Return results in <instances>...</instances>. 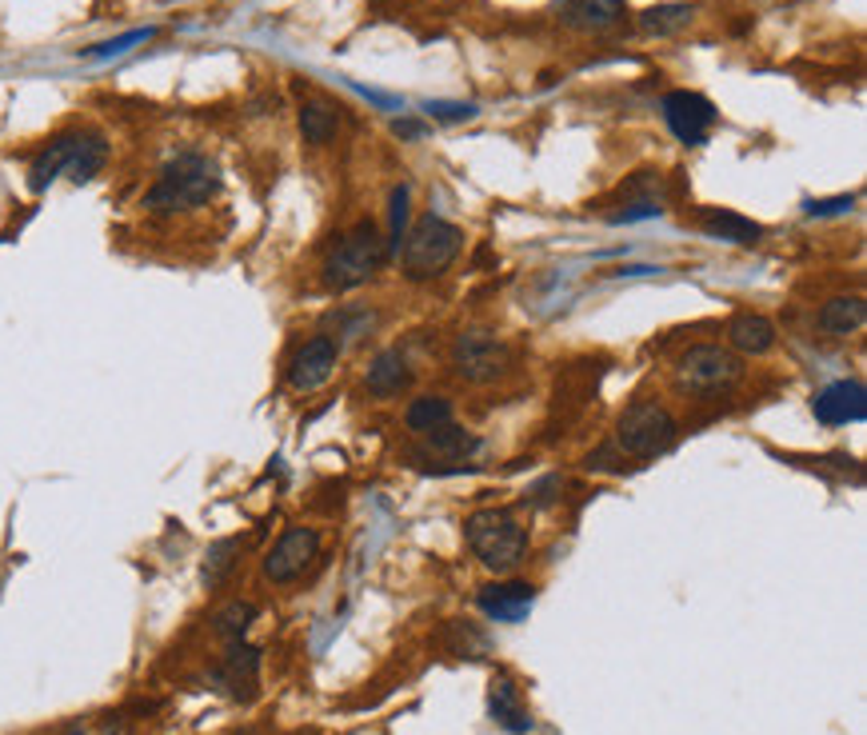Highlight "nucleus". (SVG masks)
Segmentation results:
<instances>
[{"mask_svg":"<svg viewBox=\"0 0 867 735\" xmlns=\"http://www.w3.org/2000/svg\"><path fill=\"white\" fill-rule=\"evenodd\" d=\"M700 229L703 236H712V241H724V244H759L764 229H759L756 220L740 216L732 209H703L700 212Z\"/></svg>","mask_w":867,"mask_h":735,"instance_id":"nucleus-20","label":"nucleus"},{"mask_svg":"<svg viewBox=\"0 0 867 735\" xmlns=\"http://www.w3.org/2000/svg\"><path fill=\"white\" fill-rule=\"evenodd\" d=\"M241 552H244V539H236V536L212 544L209 560H204V571H200V576H204V583H209V588H216V583L224 580L232 568H236V556H241Z\"/></svg>","mask_w":867,"mask_h":735,"instance_id":"nucleus-28","label":"nucleus"},{"mask_svg":"<svg viewBox=\"0 0 867 735\" xmlns=\"http://www.w3.org/2000/svg\"><path fill=\"white\" fill-rule=\"evenodd\" d=\"M552 492H564V480H560V476H548V480H540L536 488L527 492V504H532V508H548L552 500H556Z\"/></svg>","mask_w":867,"mask_h":735,"instance_id":"nucleus-33","label":"nucleus"},{"mask_svg":"<svg viewBox=\"0 0 867 735\" xmlns=\"http://www.w3.org/2000/svg\"><path fill=\"white\" fill-rule=\"evenodd\" d=\"M464 539L476 552V560L488 571H496V576L516 568L527 552V527L508 508H480V512H473L464 520Z\"/></svg>","mask_w":867,"mask_h":735,"instance_id":"nucleus-2","label":"nucleus"},{"mask_svg":"<svg viewBox=\"0 0 867 735\" xmlns=\"http://www.w3.org/2000/svg\"><path fill=\"white\" fill-rule=\"evenodd\" d=\"M104 160H109V141L100 132L92 129L73 132V153H68V168H65V176L73 185H88L104 168Z\"/></svg>","mask_w":867,"mask_h":735,"instance_id":"nucleus-19","label":"nucleus"},{"mask_svg":"<svg viewBox=\"0 0 867 735\" xmlns=\"http://www.w3.org/2000/svg\"><path fill=\"white\" fill-rule=\"evenodd\" d=\"M336 124H341V116H336V109L324 104V100L300 104V132H304L308 144H329L332 136H336Z\"/></svg>","mask_w":867,"mask_h":735,"instance_id":"nucleus-25","label":"nucleus"},{"mask_svg":"<svg viewBox=\"0 0 867 735\" xmlns=\"http://www.w3.org/2000/svg\"><path fill=\"white\" fill-rule=\"evenodd\" d=\"M460 229L448 224L444 216L429 212V216H420L412 229L404 232V244H400V264H404V276L408 280H436L452 268V260L460 256Z\"/></svg>","mask_w":867,"mask_h":735,"instance_id":"nucleus-4","label":"nucleus"},{"mask_svg":"<svg viewBox=\"0 0 867 735\" xmlns=\"http://www.w3.org/2000/svg\"><path fill=\"white\" fill-rule=\"evenodd\" d=\"M724 336L740 356H768L776 348V324L768 316H759V312H736L727 320Z\"/></svg>","mask_w":867,"mask_h":735,"instance_id":"nucleus-16","label":"nucleus"},{"mask_svg":"<svg viewBox=\"0 0 867 735\" xmlns=\"http://www.w3.org/2000/svg\"><path fill=\"white\" fill-rule=\"evenodd\" d=\"M404 424L412 432H432L440 428V424H452V404L444 400V396H420V400H412L404 412Z\"/></svg>","mask_w":867,"mask_h":735,"instance_id":"nucleus-26","label":"nucleus"},{"mask_svg":"<svg viewBox=\"0 0 867 735\" xmlns=\"http://www.w3.org/2000/svg\"><path fill=\"white\" fill-rule=\"evenodd\" d=\"M220 192V172L209 156L200 153H180L176 160H168L156 176V185L144 197V209L153 216H176V212L200 209Z\"/></svg>","mask_w":867,"mask_h":735,"instance_id":"nucleus-1","label":"nucleus"},{"mask_svg":"<svg viewBox=\"0 0 867 735\" xmlns=\"http://www.w3.org/2000/svg\"><path fill=\"white\" fill-rule=\"evenodd\" d=\"M364 388L380 400H392V396L408 392L412 388V368H408L404 352L400 348H385L368 364V376H364Z\"/></svg>","mask_w":867,"mask_h":735,"instance_id":"nucleus-17","label":"nucleus"},{"mask_svg":"<svg viewBox=\"0 0 867 735\" xmlns=\"http://www.w3.org/2000/svg\"><path fill=\"white\" fill-rule=\"evenodd\" d=\"M659 109H664V124H668V129L676 132V141H683V144L708 141V132H712L715 116H720L712 100L700 97V92H688V88L668 92Z\"/></svg>","mask_w":867,"mask_h":735,"instance_id":"nucleus-9","label":"nucleus"},{"mask_svg":"<svg viewBox=\"0 0 867 735\" xmlns=\"http://www.w3.org/2000/svg\"><path fill=\"white\" fill-rule=\"evenodd\" d=\"M392 129H396V136H420V132H424L416 121H396Z\"/></svg>","mask_w":867,"mask_h":735,"instance_id":"nucleus-34","label":"nucleus"},{"mask_svg":"<svg viewBox=\"0 0 867 735\" xmlns=\"http://www.w3.org/2000/svg\"><path fill=\"white\" fill-rule=\"evenodd\" d=\"M812 412L820 424H832V428L859 424L867 416V388L859 380H835L812 400Z\"/></svg>","mask_w":867,"mask_h":735,"instance_id":"nucleus-12","label":"nucleus"},{"mask_svg":"<svg viewBox=\"0 0 867 735\" xmlns=\"http://www.w3.org/2000/svg\"><path fill=\"white\" fill-rule=\"evenodd\" d=\"M316 556H320V532L316 527L297 524V527H288L285 536L273 544V552L264 556V576L273 583H292L312 568Z\"/></svg>","mask_w":867,"mask_h":735,"instance_id":"nucleus-8","label":"nucleus"},{"mask_svg":"<svg viewBox=\"0 0 867 735\" xmlns=\"http://www.w3.org/2000/svg\"><path fill=\"white\" fill-rule=\"evenodd\" d=\"M256 683H260V648H248L236 639L212 671V688L236 703H248L256 700Z\"/></svg>","mask_w":867,"mask_h":735,"instance_id":"nucleus-10","label":"nucleus"},{"mask_svg":"<svg viewBox=\"0 0 867 735\" xmlns=\"http://www.w3.org/2000/svg\"><path fill=\"white\" fill-rule=\"evenodd\" d=\"M744 380V364L732 348L696 344L676 360V388L688 396H724Z\"/></svg>","mask_w":867,"mask_h":735,"instance_id":"nucleus-6","label":"nucleus"},{"mask_svg":"<svg viewBox=\"0 0 867 735\" xmlns=\"http://www.w3.org/2000/svg\"><path fill=\"white\" fill-rule=\"evenodd\" d=\"M676 439H680V424L671 416L668 408L659 404V400H648V396H640L632 404L620 412L615 420V452L620 456H632V460H656L664 452L676 448Z\"/></svg>","mask_w":867,"mask_h":735,"instance_id":"nucleus-3","label":"nucleus"},{"mask_svg":"<svg viewBox=\"0 0 867 735\" xmlns=\"http://www.w3.org/2000/svg\"><path fill=\"white\" fill-rule=\"evenodd\" d=\"M856 204V197H835V200H808L803 204V212L808 216H835V212H847Z\"/></svg>","mask_w":867,"mask_h":735,"instance_id":"nucleus-32","label":"nucleus"},{"mask_svg":"<svg viewBox=\"0 0 867 735\" xmlns=\"http://www.w3.org/2000/svg\"><path fill=\"white\" fill-rule=\"evenodd\" d=\"M408 200H412V192H408V185H400V188L392 192V224H388V241H385L388 253H400V244H404V232H408Z\"/></svg>","mask_w":867,"mask_h":735,"instance_id":"nucleus-29","label":"nucleus"},{"mask_svg":"<svg viewBox=\"0 0 867 735\" xmlns=\"http://www.w3.org/2000/svg\"><path fill=\"white\" fill-rule=\"evenodd\" d=\"M424 112H432L436 121L460 124V121H473L476 104H444V100H429V104H424Z\"/></svg>","mask_w":867,"mask_h":735,"instance_id":"nucleus-31","label":"nucleus"},{"mask_svg":"<svg viewBox=\"0 0 867 735\" xmlns=\"http://www.w3.org/2000/svg\"><path fill=\"white\" fill-rule=\"evenodd\" d=\"M256 620V608L244 604V600H232L229 608H220L216 615H212V632L216 636H224L229 644H236V639H244V632L253 627Z\"/></svg>","mask_w":867,"mask_h":735,"instance_id":"nucleus-27","label":"nucleus"},{"mask_svg":"<svg viewBox=\"0 0 867 735\" xmlns=\"http://www.w3.org/2000/svg\"><path fill=\"white\" fill-rule=\"evenodd\" d=\"M336 356H341V344L332 336H312L297 348V356L288 360V385L297 392H316L332 380L336 372Z\"/></svg>","mask_w":867,"mask_h":735,"instance_id":"nucleus-11","label":"nucleus"},{"mask_svg":"<svg viewBox=\"0 0 867 735\" xmlns=\"http://www.w3.org/2000/svg\"><path fill=\"white\" fill-rule=\"evenodd\" d=\"M476 604H480V612L488 615V620H496V624H520V620H527L532 604H536V588L524 580L488 583V588H480Z\"/></svg>","mask_w":867,"mask_h":735,"instance_id":"nucleus-13","label":"nucleus"},{"mask_svg":"<svg viewBox=\"0 0 867 735\" xmlns=\"http://www.w3.org/2000/svg\"><path fill=\"white\" fill-rule=\"evenodd\" d=\"M488 715H492L508 735H527L536 727L524 695H520V688L512 683V676H504V671H496L492 676V688H488Z\"/></svg>","mask_w":867,"mask_h":735,"instance_id":"nucleus-14","label":"nucleus"},{"mask_svg":"<svg viewBox=\"0 0 867 735\" xmlns=\"http://www.w3.org/2000/svg\"><path fill=\"white\" fill-rule=\"evenodd\" d=\"M148 36H153V29H136V33H124V36H116V41H104V44H97V48H88L85 60H109V56H121V53H129L132 44H144Z\"/></svg>","mask_w":867,"mask_h":735,"instance_id":"nucleus-30","label":"nucleus"},{"mask_svg":"<svg viewBox=\"0 0 867 735\" xmlns=\"http://www.w3.org/2000/svg\"><path fill=\"white\" fill-rule=\"evenodd\" d=\"M424 448H429L432 456H444V460H464V456L480 452V439H476L473 432L456 428V424H440V428L424 432Z\"/></svg>","mask_w":867,"mask_h":735,"instance_id":"nucleus-24","label":"nucleus"},{"mask_svg":"<svg viewBox=\"0 0 867 735\" xmlns=\"http://www.w3.org/2000/svg\"><path fill=\"white\" fill-rule=\"evenodd\" d=\"M815 324H820V332H827V336H856V332L867 324L864 297H832L824 308H820Z\"/></svg>","mask_w":867,"mask_h":735,"instance_id":"nucleus-21","label":"nucleus"},{"mask_svg":"<svg viewBox=\"0 0 867 735\" xmlns=\"http://www.w3.org/2000/svg\"><path fill=\"white\" fill-rule=\"evenodd\" d=\"M452 368L468 385H492L512 368V348L496 332H460L452 344Z\"/></svg>","mask_w":867,"mask_h":735,"instance_id":"nucleus-7","label":"nucleus"},{"mask_svg":"<svg viewBox=\"0 0 867 735\" xmlns=\"http://www.w3.org/2000/svg\"><path fill=\"white\" fill-rule=\"evenodd\" d=\"M696 21V4H656L640 12V33L644 36H676Z\"/></svg>","mask_w":867,"mask_h":735,"instance_id":"nucleus-23","label":"nucleus"},{"mask_svg":"<svg viewBox=\"0 0 867 735\" xmlns=\"http://www.w3.org/2000/svg\"><path fill=\"white\" fill-rule=\"evenodd\" d=\"M385 256H388V248H385V241H380L376 224L360 220V224L332 248L329 260H324V288H329V292H352V288L368 285V280L380 272Z\"/></svg>","mask_w":867,"mask_h":735,"instance_id":"nucleus-5","label":"nucleus"},{"mask_svg":"<svg viewBox=\"0 0 867 735\" xmlns=\"http://www.w3.org/2000/svg\"><path fill=\"white\" fill-rule=\"evenodd\" d=\"M556 21L576 33H608L624 21V0H560Z\"/></svg>","mask_w":867,"mask_h":735,"instance_id":"nucleus-15","label":"nucleus"},{"mask_svg":"<svg viewBox=\"0 0 867 735\" xmlns=\"http://www.w3.org/2000/svg\"><path fill=\"white\" fill-rule=\"evenodd\" d=\"M596 376L588 364H571V368H564L560 376H556V392H552V412H560L564 420H571L576 412H580L588 400H592L596 392Z\"/></svg>","mask_w":867,"mask_h":735,"instance_id":"nucleus-18","label":"nucleus"},{"mask_svg":"<svg viewBox=\"0 0 867 735\" xmlns=\"http://www.w3.org/2000/svg\"><path fill=\"white\" fill-rule=\"evenodd\" d=\"M68 735H85V727H73V732H68Z\"/></svg>","mask_w":867,"mask_h":735,"instance_id":"nucleus-35","label":"nucleus"},{"mask_svg":"<svg viewBox=\"0 0 867 735\" xmlns=\"http://www.w3.org/2000/svg\"><path fill=\"white\" fill-rule=\"evenodd\" d=\"M68 153H73V132H65V136H56V141L44 144L41 156H36L33 168H29V188H33V192H44L53 180H60L68 168Z\"/></svg>","mask_w":867,"mask_h":735,"instance_id":"nucleus-22","label":"nucleus"}]
</instances>
